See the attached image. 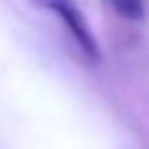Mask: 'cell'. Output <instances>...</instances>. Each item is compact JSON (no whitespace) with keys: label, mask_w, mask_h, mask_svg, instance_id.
Wrapping results in <instances>:
<instances>
[{"label":"cell","mask_w":149,"mask_h":149,"mask_svg":"<svg viewBox=\"0 0 149 149\" xmlns=\"http://www.w3.org/2000/svg\"><path fill=\"white\" fill-rule=\"evenodd\" d=\"M112 9L116 11L121 18L127 20H143L145 15V2L143 0H110Z\"/></svg>","instance_id":"cell-2"},{"label":"cell","mask_w":149,"mask_h":149,"mask_svg":"<svg viewBox=\"0 0 149 149\" xmlns=\"http://www.w3.org/2000/svg\"><path fill=\"white\" fill-rule=\"evenodd\" d=\"M33 2H35V5H40L42 9H51V11H55L57 7L64 2V0H33Z\"/></svg>","instance_id":"cell-3"},{"label":"cell","mask_w":149,"mask_h":149,"mask_svg":"<svg viewBox=\"0 0 149 149\" xmlns=\"http://www.w3.org/2000/svg\"><path fill=\"white\" fill-rule=\"evenodd\" d=\"M55 13L64 20V24L68 26V31L72 33V37L77 40V44L81 46V51H84L92 61H97V59H99L97 40H94V35H92V31H90L86 18L79 13V9H77L70 0H64V2L55 9Z\"/></svg>","instance_id":"cell-1"}]
</instances>
